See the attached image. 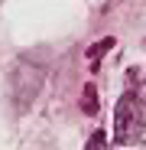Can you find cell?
I'll list each match as a JSON object with an SVG mask.
<instances>
[{
	"mask_svg": "<svg viewBox=\"0 0 146 150\" xmlns=\"http://www.w3.org/2000/svg\"><path fill=\"white\" fill-rule=\"evenodd\" d=\"M146 134V105L136 91H127L117 101L114 114V140L117 144H136Z\"/></svg>",
	"mask_w": 146,
	"mask_h": 150,
	"instance_id": "cell-1",
	"label": "cell"
},
{
	"mask_svg": "<svg viewBox=\"0 0 146 150\" xmlns=\"http://www.w3.org/2000/svg\"><path fill=\"white\" fill-rule=\"evenodd\" d=\"M85 150H110V147H107V137H104V131H94Z\"/></svg>",
	"mask_w": 146,
	"mask_h": 150,
	"instance_id": "cell-2",
	"label": "cell"
},
{
	"mask_svg": "<svg viewBox=\"0 0 146 150\" xmlns=\"http://www.w3.org/2000/svg\"><path fill=\"white\" fill-rule=\"evenodd\" d=\"M85 111H88V114H94V111H97V98H94V85H88V88H85Z\"/></svg>",
	"mask_w": 146,
	"mask_h": 150,
	"instance_id": "cell-3",
	"label": "cell"
}]
</instances>
